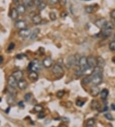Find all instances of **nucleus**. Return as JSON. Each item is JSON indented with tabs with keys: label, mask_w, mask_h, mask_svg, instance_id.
<instances>
[{
	"label": "nucleus",
	"mask_w": 115,
	"mask_h": 127,
	"mask_svg": "<svg viewBox=\"0 0 115 127\" xmlns=\"http://www.w3.org/2000/svg\"><path fill=\"white\" fill-rule=\"evenodd\" d=\"M52 73L57 77H63V75H64V69L61 67V66L59 64L54 65L52 68Z\"/></svg>",
	"instance_id": "nucleus-1"
},
{
	"label": "nucleus",
	"mask_w": 115,
	"mask_h": 127,
	"mask_svg": "<svg viewBox=\"0 0 115 127\" xmlns=\"http://www.w3.org/2000/svg\"><path fill=\"white\" fill-rule=\"evenodd\" d=\"M40 68V62H39V60L38 59H35L34 60L31 62L28 65V69L30 70L31 71H33L37 72V71L39 70Z\"/></svg>",
	"instance_id": "nucleus-2"
},
{
	"label": "nucleus",
	"mask_w": 115,
	"mask_h": 127,
	"mask_svg": "<svg viewBox=\"0 0 115 127\" xmlns=\"http://www.w3.org/2000/svg\"><path fill=\"white\" fill-rule=\"evenodd\" d=\"M78 66L81 68V69L83 71L84 69H85L86 68H87L88 67V61H87V57H86L85 56H82L81 57L79 60Z\"/></svg>",
	"instance_id": "nucleus-3"
},
{
	"label": "nucleus",
	"mask_w": 115,
	"mask_h": 127,
	"mask_svg": "<svg viewBox=\"0 0 115 127\" xmlns=\"http://www.w3.org/2000/svg\"><path fill=\"white\" fill-rule=\"evenodd\" d=\"M76 64V60H75V55H70L68 56L67 59H66V66L68 68H70L72 67L74 64Z\"/></svg>",
	"instance_id": "nucleus-4"
},
{
	"label": "nucleus",
	"mask_w": 115,
	"mask_h": 127,
	"mask_svg": "<svg viewBox=\"0 0 115 127\" xmlns=\"http://www.w3.org/2000/svg\"><path fill=\"white\" fill-rule=\"evenodd\" d=\"M32 34V31L30 29L28 28H25L23 30H20L19 31V35L23 38H27L28 37H30Z\"/></svg>",
	"instance_id": "nucleus-5"
},
{
	"label": "nucleus",
	"mask_w": 115,
	"mask_h": 127,
	"mask_svg": "<svg viewBox=\"0 0 115 127\" xmlns=\"http://www.w3.org/2000/svg\"><path fill=\"white\" fill-rule=\"evenodd\" d=\"M88 65L90 68H95L97 66V59L92 55L89 56L87 58Z\"/></svg>",
	"instance_id": "nucleus-6"
},
{
	"label": "nucleus",
	"mask_w": 115,
	"mask_h": 127,
	"mask_svg": "<svg viewBox=\"0 0 115 127\" xmlns=\"http://www.w3.org/2000/svg\"><path fill=\"white\" fill-rule=\"evenodd\" d=\"M107 21L105 18H100V19H97V21L95 22V24L96 26H97L99 28H104L105 25L107 23Z\"/></svg>",
	"instance_id": "nucleus-7"
},
{
	"label": "nucleus",
	"mask_w": 115,
	"mask_h": 127,
	"mask_svg": "<svg viewBox=\"0 0 115 127\" xmlns=\"http://www.w3.org/2000/svg\"><path fill=\"white\" fill-rule=\"evenodd\" d=\"M15 26L19 30H23L27 28V23H26V21L23 20H18L15 23Z\"/></svg>",
	"instance_id": "nucleus-8"
},
{
	"label": "nucleus",
	"mask_w": 115,
	"mask_h": 127,
	"mask_svg": "<svg viewBox=\"0 0 115 127\" xmlns=\"http://www.w3.org/2000/svg\"><path fill=\"white\" fill-rule=\"evenodd\" d=\"M8 84L10 87H14V88H16V87L18 86V82L17 80H16L12 75H11L8 77Z\"/></svg>",
	"instance_id": "nucleus-9"
},
{
	"label": "nucleus",
	"mask_w": 115,
	"mask_h": 127,
	"mask_svg": "<svg viewBox=\"0 0 115 127\" xmlns=\"http://www.w3.org/2000/svg\"><path fill=\"white\" fill-rule=\"evenodd\" d=\"M100 89L97 85H93L90 88V94L93 97H95L99 94Z\"/></svg>",
	"instance_id": "nucleus-10"
},
{
	"label": "nucleus",
	"mask_w": 115,
	"mask_h": 127,
	"mask_svg": "<svg viewBox=\"0 0 115 127\" xmlns=\"http://www.w3.org/2000/svg\"><path fill=\"white\" fill-rule=\"evenodd\" d=\"M28 83L25 80H21L18 81V87L21 90H25L28 87Z\"/></svg>",
	"instance_id": "nucleus-11"
},
{
	"label": "nucleus",
	"mask_w": 115,
	"mask_h": 127,
	"mask_svg": "<svg viewBox=\"0 0 115 127\" xmlns=\"http://www.w3.org/2000/svg\"><path fill=\"white\" fill-rule=\"evenodd\" d=\"M52 63H53V61H52V59L50 57H47L43 60L42 64L45 68H49L52 66Z\"/></svg>",
	"instance_id": "nucleus-12"
},
{
	"label": "nucleus",
	"mask_w": 115,
	"mask_h": 127,
	"mask_svg": "<svg viewBox=\"0 0 115 127\" xmlns=\"http://www.w3.org/2000/svg\"><path fill=\"white\" fill-rule=\"evenodd\" d=\"M12 75L13 77H14L16 80H17V81H19V80L23 79V71H21V70H17V71H14Z\"/></svg>",
	"instance_id": "nucleus-13"
},
{
	"label": "nucleus",
	"mask_w": 115,
	"mask_h": 127,
	"mask_svg": "<svg viewBox=\"0 0 115 127\" xmlns=\"http://www.w3.org/2000/svg\"><path fill=\"white\" fill-rule=\"evenodd\" d=\"M105 66H106L105 60L102 57H98L97 58V66L104 68Z\"/></svg>",
	"instance_id": "nucleus-14"
},
{
	"label": "nucleus",
	"mask_w": 115,
	"mask_h": 127,
	"mask_svg": "<svg viewBox=\"0 0 115 127\" xmlns=\"http://www.w3.org/2000/svg\"><path fill=\"white\" fill-rule=\"evenodd\" d=\"M28 78L30 79V80H32L33 82H35L37 81L38 78V73L36 71H31L30 73V74L28 75Z\"/></svg>",
	"instance_id": "nucleus-15"
},
{
	"label": "nucleus",
	"mask_w": 115,
	"mask_h": 127,
	"mask_svg": "<svg viewBox=\"0 0 115 127\" xmlns=\"http://www.w3.org/2000/svg\"><path fill=\"white\" fill-rule=\"evenodd\" d=\"M32 22L34 24H39L42 22V18L39 14H35L32 18Z\"/></svg>",
	"instance_id": "nucleus-16"
},
{
	"label": "nucleus",
	"mask_w": 115,
	"mask_h": 127,
	"mask_svg": "<svg viewBox=\"0 0 115 127\" xmlns=\"http://www.w3.org/2000/svg\"><path fill=\"white\" fill-rule=\"evenodd\" d=\"M40 30L39 28H35L33 30V31L32 32V34L30 35V39L31 40H34L35 39L37 38L38 37V34L40 33Z\"/></svg>",
	"instance_id": "nucleus-17"
},
{
	"label": "nucleus",
	"mask_w": 115,
	"mask_h": 127,
	"mask_svg": "<svg viewBox=\"0 0 115 127\" xmlns=\"http://www.w3.org/2000/svg\"><path fill=\"white\" fill-rule=\"evenodd\" d=\"M109 94V91L108 89H104L102 90V91L100 92V98L102 100H106L107 98V97L108 96Z\"/></svg>",
	"instance_id": "nucleus-18"
},
{
	"label": "nucleus",
	"mask_w": 115,
	"mask_h": 127,
	"mask_svg": "<svg viewBox=\"0 0 115 127\" xmlns=\"http://www.w3.org/2000/svg\"><path fill=\"white\" fill-rule=\"evenodd\" d=\"M17 10L19 14H24L26 12V7L23 5H18L17 7Z\"/></svg>",
	"instance_id": "nucleus-19"
},
{
	"label": "nucleus",
	"mask_w": 115,
	"mask_h": 127,
	"mask_svg": "<svg viewBox=\"0 0 115 127\" xmlns=\"http://www.w3.org/2000/svg\"><path fill=\"white\" fill-rule=\"evenodd\" d=\"M95 124V121L93 118H91L88 119L85 123V127H94Z\"/></svg>",
	"instance_id": "nucleus-20"
},
{
	"label": "nucleus",
	"mask_w": 115,
	"mask_h": 127,
	"mask_svg": "<svg viewBox=\"0 0 115 127\" xmlns=\"http://www.w3.org/2000/svg\"><path fill=\"white\" fill-rule=\"evenodd\" d=\"M23 3L26 7H32L35 2L33 0H23Z\"/></svg>",
	"instance_id": "nucleus-21"
},
{
	"label": "nucleus",
	"mask_w": 115,
	"mask_h": 127,
	"mask_svg": "<svg viewBox=\"0 0 115 127\" xmlns=\"http://www.w3.org/2000/svg\"><path fill=\"white\" fill-rule=\"evenodd\" d=\"M91 108H93V110H99L100 107V103L97 100H93V101L91 102Z\"/></svg>",
	"instance_id": "nucleus-22"
},
{
	"label": "nucleus",
	"mask_w": 115,
	"mask_h": 127,
	"mask_svg": "<svg viewBox=\"0 0 115 127\" xmlns=\"http://www.w3.org/2000/svg\"><path fill=\"white\" fill-rule=\"evenodd\" d=\"M114 28H115V25L113 24V23H112V22H110V21H107L106 25H105L104 28H103V29L112 30H113Z\"/></svg>",
	"instance_id": "nucleus-23"
},
{
	"label": "nucleus",
	"mask_w": 115,
	"mask_h": 127,
	"mask_svg": "<svg viewBox=\"0 0 115 127\" xmlns=\"http://www.w3.org/2000/svg\"><path fill=\"white\" fill-rule=\"evenodd\" d=\"M10 16L11 18H12V19H16L18 18V16H19V13H18L17 9H13L12 10H11Z\"/></svg>",
	"instance_id": "nucleus-24"
},
{
	"label": "nucleus",
	"mask_w": 115,
	"mask_h": 127,
	"mask_svg": "<svg viewBox=\"0 0 115 127\" xmlns=\"http://www.w3.org/2000/svg\"><path fill=\"white\" fill-rule=\"evenodd\" d=\"M111 31L112 30H106V29H102V35L103 37L104 38H107L111 35Z\"/></svg>",
	"instance_id": "nucleus-25"
},
{
	"label": "nucleus",
	"mask_w": 115,
	"mask_h": 127,
	"mask_svg": "<svg viewBox=\"0 0 115 127\" xmlns=\"http://www.w3.org/2000/svg\"><path fill=\"white\" fill-rule=\"evenodd\" d=\"M44 110V107L41 105H36L34 108H33V110L35 112H40L43 111Z\"/></svg>",
	"instance_id": "nucleus-26"
},
{
	"label": "nucleus",
	"mask_w": 115,
	"mask_h": 127,
	"mask_svg": "<svg viewBox=\"0 0 115 127\" xmlns=\"http://www.w3.org/2000/svg\"><path fill=\"white\" fill-rule=\"evenodd\" d=\"M8 91L10 95L14 96H14H16V94H17V91H16V88H14V87H9Z\"/></svg>",
	"instance_id": "nucleus-27"
},
{
	"label": "nucleus",
	"mask_w": 115,
	"mask_h": 127,
	"mask_svg": "<svg viewBox=\"0 0 115 127\" xmlns=\"http://www.w3.org/2000/svg\"><path fill=\"white\" fill-rule=\"evenodd\" d=\"M94 10V9H93V7L92 5H90V6H88L85 8V11L88 14H90V13H92Z\"/></svg>",
	"instance_id": "nucleus-28"
},
{
	"label": "nucleus",
	"mask_w": 115,
	"mask_h": 127,
	"mask_svg": "<svg viewBox=\"0 0 115 127\" xmlns=\"http://www.w3.org/2000/svg\"><path fill=\"white\" fill-rule=\"evenodd\" d=\"M37 7H38V9L39 10H44L45 7H46V4H45L44 2L42 1V3H40Z\"/></svg>",
	"instance_id": "nucleus-29"
},
{
	"label": "nucleus",
	"mask_w": 115,
	"mask_h": 127,
	"mask_svg": "<svg viewBox=\"0 0 115 127\" xmlns=\"http://www.w3.org/2000/svg\"><path fill=\"white\" fill-rule=\"evenodd\" d=\"M49 18H50V19H51L52 21H54V20H56V15L54 12H50L49 14Z\"/></svg>",
	"instance_id": "nucleus-30"
},
{
	"label": "nucleus",
	"mask_w": 115,
	"mask_h": 127,
	"mask_svg": "<svg viewBox=\"0 0 115 127\" xmlns=\"http://www.w3.org/2000/svg\"><path fill=\"white\" fill-rule=\"evenodd\" d=\"M31 98H32V94H31V93H27V94H25V100L26 101V102L30 101Z\"/></svg>",
	"instance_id": "nucleus-31"
},
{
	"label": "nucleus",
	"mask_w": 115,
	"mask_h": 127,
	"mask_svg": "<svg viewBox=\"0 0 115 127\" xmlns=\"http://www.w3.org/2000/svg\"><path fill=\"white\" fill-rule=\"evenodd\" d=\"M65 94V91L63 90H61V91H59L58 92L56 93V96H57L58 98H61L64 96Z\"/></svg>",
	"instance_id": "nucleus-32"
},
{
	"label": "nucleus",
	"mask_w": 115,
	"mask_h": 127,
	"mask_svg": "<svg viewBox=\"0 0 115 127\" xmlns=\"http://www.w3.org/2000/svg\"><path fill=\"white\" fill-rule=\"evenodd\" d=\"M104 116H105V117H106V119H107L108 120H109V121H113L114 120V117H113V116H112L111 114H109V113L105 114Z\"/></svg>",
	"instance_id": "nucleus-33"
},
{
	"label": "nucleus",
	"mask_w": 115,
	"mask_h": 127,
	"mask_svg": "<svg viewBox=\"0 0 115 127\" xmlns=\"http://www.w3.org/2000/svg\"><path fill=\"white\" fill-rule=\"evenodd\" d=\"M84 103H85V102H84V101H82V99H78L76 101L77 106H78V107H82L84 105Z\"/></svg>",
	"instance_id": "nucleus-34"
},
{
	"label": "nucleus",
	"mask_w": 115,
	"mask_h": 127,
	"mask_svg": "<svg viewBox=\"0 0 115 127\" xmlns=\"http://www.w3.org/2000/svg\"><path fill=\"white\" fill-rule=\"evenodd\" d=\"M90 82H91V78H88V77L84 78L83 79V80H82V83L84 84H88Z\"/></svg>",
	"instance_id": "nucleus-35"
},
{
	"label": "nucleus",
	"mask_w": 115,
	"mask_h": 127,
	"mask_svg": "<svg viewBox=\"0 0 115 127\" xmlns=\"http://www.w3.org/2000/svg\"><path fill=\"white\" fill-rule=\"evenodd\" d=\"M58 2H59V0H49V3L51 5H56Z\"/></svg>",
	"instance_id": "nucleus-36"
},
{
	"label": "nucleus",
	"mask_w": 115,
	"mask_h": 127,
	"mask_svg": "<svg viewBox=\"0 0 115 127\" xmlns=\"http://www.w3.org/2000/svg\"><path fill=\"white\" fill-rule=\"evenodd\" d=\"M109 48L113 51H115V40L113 42H111L109 44Z\"/></svg>",
	"instance_id": "nucleus-37"
},
{
	"label": "nucleus",
	"mask_w": 115,
	"mask_h": 127,
	"mask_svg": "<svg viewBox=\"0 0 115 127\" xmlns=\"http://www.w3.org/2000/svg\"><path fill=\"white\" fill-rule=\"evenodd\" d=\"M14 48H15V44H14V42H11V43L9 44L8 47V50L9 51L12 50Z\"/></svg>",
	"instance_id": "nucleus-38"
},
{
	"label": "nucleus",
	"mask_w": 115,
	"mask_h": 127,
	"mask_svg": "<svg viewBox=\"0 0 115 127\" xmlns=\"http://www.w3.org/2000/svg\"><path fill=\"white\" fill-rule=\"evenodd\" d=\"M45 116V114L43 112V111L39 112V114H38V118H40V119L44 118Z\"/></svg>",
	"instance_id": "nucleus-39"
},
{
	"label": "nucleus",
	"mask_w": 115,
	"mask_h": 127,
	"mask_svg": "<svg viewBox=\"0 0 115 127\" xmlns=\"http://www.w3.org/2000/svg\"><path fill=\"white\" fill-rule=\"evenodd\" d=\"M59 4L62 6H65L66 4V0H59Z\"/></svg>",
	"instance_id": "nucleus-40"
},
{
	"label": "nucleus",
	"mask_w": 115,
	"mask_h": 127,
	"mask_svg": "<svg viewBox=\"0 0 115 127\" xmlns=\"http://www.w3.org/2000/svg\"><path fill=\"white\" fill-rule=\"evenodd\" d=\"M60 16H61V18H65L66 16H68V12H62L60 14Z\"/></svg>",
	"instance_id": "nucleus-41"
},
{
	"label": "nucleus",
	"mask_w": 115,
	"mask_h": 127,
	"mask_svg": "<svg viewBox=\"0 0 115 127\" xmlns=\"http://www.w3.org/2000/svg\"><path fill=\"white\" fill-rule=\"evenodd\" d=\"M111 17L112 18L115 19V9L111 12Z\"/></svg>",
	"instance_id": "nucleus-42"
},
{
	"label": "nucleus",
	"mask_w": 115,
	"mask_h": 127,
	"mask_svg": "<svg viewBox=\"0 0 115 127\" xmlns=\"http://www.w3.org/2000/svg\"><path fill=\"white\" fill-rule=\"evenodd\" d=\"M23 55L21 54V55H19L17 56V58L18 59H23Z\"/></svg>",
	"instance_id": "nucleus-43"
},
{
	"label": "nucleus",
	"mask_w": 115,
	"mask_h": 127,
	"mask_svg": "<svg viewBox=\"0 0 115 127\" xmlns=\"http://www.w3.org/2000/svg\"><path fill=\"white\" fill-rule=\"evenodd\" d=\"M3 62V56H0V64H2Z\"/></svg>",
	"instance_id": "nucleus-44"
},
{
	"label": "nucleus",
	"mask_w": 115,
	"mask_h": 127,
	"mask_svg": "<svg viewBox=\"0 0 115 127\" xmlns=\"http://www.w3.org/2000/svg\"><path fill=\"white\" fill-rule=\"evenodd\" d=\"M111 109L113 110H115V105L112 104L111 105Z\"/></svg>",
	"instance_id": "nucleus-45"
},
{
	"label": "nucleus",
	"mask_w": 115,
	"mask_h": 127,
	"mask_svg": "<svg viewBox=\"0 0 115 127\" xmlns=\"http://www.w3.org/2000/svg\"><path fill=\"white\" fill-rule=\"evenodd\" d=\"M19 107H24V105H23V101H20L19 103Z\"/></svg>",
	"instance_id": "nucleus-46"
},
{
	"label": "nucleus",
	"mask_w": 115,
	"mask_h": 127,
	"mask_svg": "<svg viewBox=\"0 0 115 127\" xmlns=\"http://www.w3.org/2000/svg\"><path fill=\"white\" fill-rule=\"evenodd\" d=\"M14 1V3L16 4H18L19 2V0H13Z\"/></svg>",
	"instance_id": "nucleus-47"
},
{
	"label": "nucleus",
	"mask_w": 115,
	"mask_h": 127,
	"mask_svg": "<svg viewBox=\"0 0 115 127\" xmlns=\"http://www.w3.org/2000/svg\"><path fill=\"white\" fill-rule=\"evenodd\" d=\"M58 127H67V126H66V125H61L59 126Z\"/></svg>",
	"instance_id": "nucleus-48"
},
{
	"label": "nucleus",
	"mask_w": 115,
	"mask_h": 127,
	"mask_svg": "<svg viewBox=\"0 0 115 127\" xmlns=\"http://www.w3.org/2000/svg\"><path fill=\"white\" fill-rule=\"evenodd\" d=\"M10 107H8V108H7V111H6V112H7V113H8V111H10Z\"/></svg>",
	"instance_id": "nucleus-49"
},
{
	"label": "nucleus",
	"mask_w": 115,
	"mask_h": 127,
	"mask_svg": "<svg viewBox=\"0 0 115 127\" xmlns=\"http://www.w3.org/2000/svg\"><path fill=\"white\" fill-rule=\"evenodd\" d=\"M113 61L114 62H115V57H114V58H113Z\"/></svg>",
	"instance_id": "nucleus-50"
},
{
	"label": "nucleus",
	"mask_w": 115,
	"mask_h": 127,
	"mask_svg": "<svg viewBox=\"0 0 115 127\" xmlns=\"http://www.w3.org/2000/svg\"><path fill=\"white\" fill-rule=\"evenodd\" d=\"M1 98H0V102H1Z\"/></svg>",
	"instance_id": "nucleus-51"
},
{
	"label": "nucleus",
	"mask_w": 115,
	"mask_h": 127,
	"mask_svg": "<svg viewBox=\"0 0 115 127\" xmlns=\"http://www.w3.org/2000/svg\"><path fill=\"white\" fill-rule=\"evenodd\" d=\"M85 1H90V0H85Z\"/></svg>",
	"instance_id": "nucleus-52"
},
{
	"label": "nucleus",
	"mask_w": 115,
	"mask_h": 127,
	"mask_svg": "<svg viewBox=\"0 0 115 127\" xmlns=\"http://www.w3.org/2000/svg\"></svg>",
	"instance_id": "nucleus-53"
}]
</instances>
